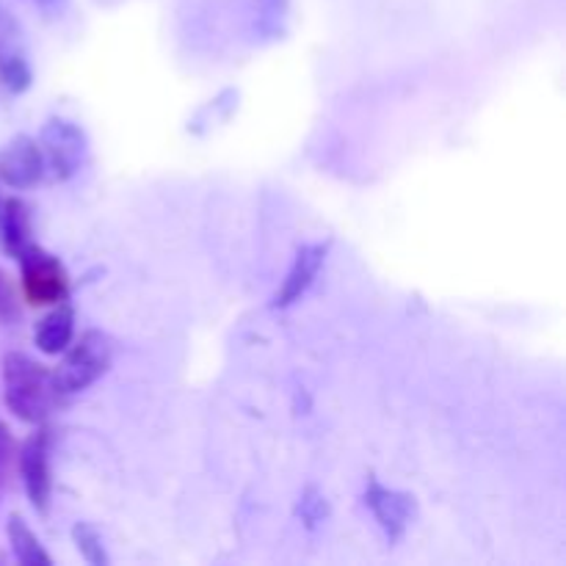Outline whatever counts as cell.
Here are the masks:
<instances>
[{
  "instance_id": "obj_16",
  "label": "cell",
  "mask_w": 566,
  "mask_h": 566,
  "mask_svg": "<svg viewBox=\"0 0 566 566\" xmlns=\"http://www.w3.org/2000/svg\"><path fill=\"white\" fill-rule=\"evenodd\" d=\"M0 205H3V202H0Z\"/></svg>"
},
{
  "instance_id": "obj_14",
  "label": "cell",
  "mask_w": 566,
  "mask_h": 566,
  "mask_svg": "<svg viewBox=\"0 0 566 566\" xmlns=\"http://www.w3.org/2000/svg\"><path fill=\"white\" fill-rule=\"evenodd\" d=\"M17 318H20V302H17L9 274L0 269V324H14Z\"/></svg>"
},
{
  "instance_id": "obj_4",
  "label": "cell",
  "mask_w": 566,
  "mask_h": 566,
  "mask_svg": "<svg viewBox=\"0 0 566 566\" xmlns=\"http://www.w3.org/2000/svg\"><path fill=\"white\" fill-rule=\"evenodd\" d=\"M44 158V171L53 180H70L77 175L86 160V136L77 125L66 119H50L42 127V142H39Z\"/></svg>"
},
{
  "instance_id": "obj_13",
  "label": "cell",
  "mask_w": 566,
  "mask_h": 566,
  "mask_svg": "<svg viewBox=\"0 0 566 566\" xmlns=\"http://www.w3.org/2000/svg\"><path fill=\"white\" fill-rule=\"evenodd\" d=\"M72 536H75L77 551L83 553V558H86L88 564L92 566L108 564V556H105V551H103V542H99L97 531H94L92 525H86V523L75 525V528H72Z\"/></svg>"
},
{
  "instance_id": "obj_3",
  "label": "cell",
  "mask_w": 566,
  "mask_h": 566,
  "mask_svg": "<svg viewBox=\"0 0 566 566\" xmlns=\"http://www.w3.org/2000/svg\"><path fill=\"white\" fill-rule=\"evenodd\" d=\"M20 269H22V291H25L28 302L39 304H61L66 298V271L53 254L39 249L36 243H28L20 254Z\"/></svg>"
},
{
  "instance_id": "obj_10",
  "label": "cell",
  "mask_w": 566,
  "mask_h": 566,
  "mask_svg": "<svg viewBox=\"0 0 566 566\" xmlns=\"http://www.w3.org/2000/svg\"><path fill=\"white\" fill-rule=\"evenodd\" d=\"M0 243L14 258L31 243V213L22 199H6L0 205Z\"/></svg>"
},
{
  "instance_id": "obj_7",
  "label": "cell",
  "mask_w": 566,
  "mask_h": 566,
  "mask_svg": "<svg viewBox=\"0 0 566 566\" xmlns=\"http://www.w3.org/2000/svg\"><path fill=\"white\" fill-rule=\"evenodd\" d=\"M20 473L36 512H48L50 503V459H48V431H36L28 437L20 453Z\"/></svg>"
},
{
  "instance_id": "obj_9",
  "label": "cell",
  "mask_w": 566,
  "mask_h": 566,
  "mask_svg": "<svg viewBox=\"0 0 566 566\" xmlns=\"http://www.w3.org/2000/svg\"><path fill=\"white\" fill-rule=\"evenodd\" d=\"M368 506L374 509L376 520L381 523V528L390 536H401L403 528L409 525V517H412V497L398 495V492L381 490L379 484H370L368 490Z\"/></svg>"
},
{
  "instance_id": "obj_12",
  "label": "cell",
  "mask_w": 566,
  "mask_h": 566,
  "mask_svg": "<svg viewBox=\"0 0 566 566\" xmlns=\"http://www.w3.org/2000/svg\"><path fill=\"white\" fill-rule=\"evenodd\" d=\"M6 534H9L11 553H14V558L20 564H25V566H50L53 564L50 562L48 553H44V547L39 545L36 534L28 528V523L20 517V514H11L9 525H6Z\"/></svg>"
},
{
  "instance_id": "obj_8",
  "label": "cell",
  "mask_w": 566,
  "mask_h": 566,
  "mask_svg": "<svg viewBox=\"0 0 566 566\" xmlns=\"http://www.w3.org/2000/svg\"><path fill=\"white\" fill-rule=\"evenodd\" d=\"M324 254H326L324 243H315V247H304L302 252L296 254V260H293L291 271H287L285 282H282L280 293H276V298H274L276 307H291L296 298L304 296V291L313 285L315 274H318L321 263H324Z\"/></svg>"
},
{
  "instance_id": "obj_11",
  "label": "cell",
  "mask_w": 566,
  "mask_h": 566,
  "mask_svg": "<svg viewBox=\"0 0 566 566\" xmlns=\"http://www.w3.org/2000/svg\"><path fill=\"white\" fill-rule=\"evenodd\" d=\"M72 332H75V315L66 304H55L53 313L42 318L36 326V346L44 354H61L72 343Z\"/></svg>"
},
{
  "instance_id": "obj_15",
  "label": "cell",
  "mask_w": 566,
  "mask_h": 566,
  "mask_svg": "<svg viewBox=\"0 0 566 566\" xmlns=\"http://www.w3.org/2000/svg\"><path fill=\"white\" fill-rule=\"evenodd\" d=\"M11 468H14V440H11L9 426L0 423V486L9 481Z\"/></svg>"
},
{
  "instance_id": "obj_2",
  "label": "cell",
  "mask_w": 566,
  "mask_h": 566,
  "mask_svg": "<svg viewBox=\"0 0 566 566\" xmlns=\"http://www.w3.org/2000/svg\"><path fill=\"white\" fill-rule=\"evenodd\" d=\"M111 357H114V352H111L108 337L99 335V332H86L66 354L64 363L50 374L55 396H75V392L86 390L108 370Z\"/></svg>"
},
{
  "instance_id": "obj_1",
  "label": "cell",
  "mask_w": 566,
  "mask_h": 566,
  "mask_svg": "<svg viewBox=\"0 0 566 566\" xmlns=\"http://www.w3.org/2000/svg\"><path fill=\"white\" fill-rule=\"evenodd\" d=\"M3 390L9 409L25 423H42L59 398L50 370L20 352L3 357Z\"/></svg>"
},
{
  "instance_id": "obj_5",
  "label": "cell",
  "mask_w": 566,
  "mask_h": 566,
  "mask_svg": "<svg viewBox=\"0 0 566 566\" xmlns=\"http://www.w3.org/2000/svg\"><path fill=\"white\" fill-rule=\"evenodd\" d=\"M31 64H28L25 42L14 17L0 9V81L9 92L20 94L31 86Z\"/></svg>"
},
{
  "instance_id": "obj_6",
  "label": "cell",
  "mask_w": 566,
  "mask_h": 566,
  "mask_svg": "<svg viewBox=\"0 0 566 566\" xmlns=\"http://www.w3.org/2000/svg\"><path fill=\"white\" fill-rule=\"evenodd\" d=\"M44 177L42 149L33 138L17 136L0 149V180L11 188H31Z\"/></svg>"
}]
</instances>
